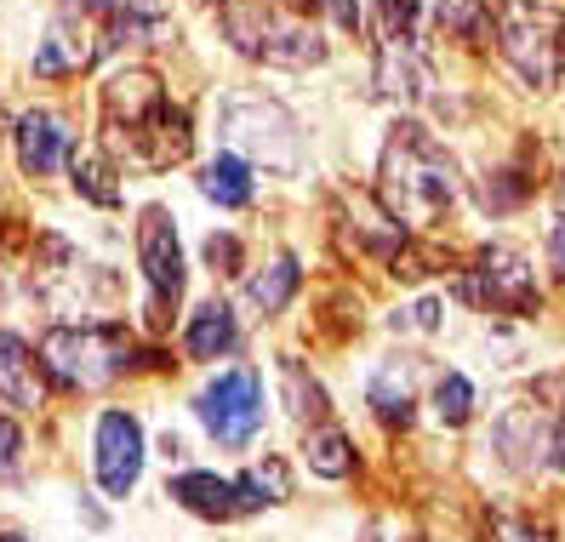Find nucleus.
Returning <instances> with one entry per match:
<instances>
[{
	"label": "nucleus",
	"mask_w": 565,
	"mask_h": 542,
	"mask_svg": "<svg viewBox=\"0 0 565 542\" xmlns=\"http://www.w3.org/2000/svg\"><path fill=\"white\" fill-rule=\"evenodd\" d=\"M412 360H383L377 365V378H372V405H377V417L383 423H412Z\"/></svg>",
	"instance_id": "obj_17"
},
{
	"label": "nucleus",
	"mask_w": 565,
	"mask_h": 542,
	"mask_svg": "<svg viewBox=\"0 0 565 542\" xmlns=\"http://www.w3.org/2000/svg\"><path fill=\"white\" fill-rule=\"evenodd\" d=\"M178 508L201 520H241V497H235V480H217V474H178L172 486H166Z\"/></svg>",
	"instance_id": "obj_13"
},
{
	"label": "nucleus",
	"mask_w": 565,
	"mask_h": 542,
	"mask_svg": "<svg viewBox=\"0 0 565 542\" xmlns=\"http://www.w3.org/2000/svg\"><path fill=\"white\" fill-rule=\"evenodd\" d=\"M201 194L212 200V206H223V212L252 206V166H246L241 155L206 160V166H201Z\"/></svg>",
	"instance_id": "obj_16"
},
{
	"label": "nucleus",
	"mask_w": 565,
	"mask_h": 542,
	"mask_svg": "<svg viewBox=\"0 0 565 542\" xmlns=\"http://www.w3.org/2000/svg\"><path fill=\"white\" fill-rule=\"evenodd\" d=\"M41 360L63 389H109L138 365V343L120 326H52L41 337Z\"/></svg>",
	"instance_id": "obj_4"
},
{
	"label": "nucleus",
	"mask_w": 565,
	"mask_h": 542,
	"mask_svg": "<svg viewBox=\"0 0 565 542\" xmlns=\"http://www.w3.org/2000/svg\"><path fill=\"white\" fill-rule=\"evenodd\" d=\"M97 52H104V41H97L86 23L57 18V23L46 29V41L35 46V75H41V81L81 75V70H92V57H97Z\"/></svg>",
	"instance_id": "obj_11"
},
{
	"label": "nucleus",
	"mask_w": 565,
	"mask_h": 542,
	"mask_svg": "<svg viewBox=\"0 0 565 542\" xmlns=\"http://www.w3.org/2000/svg\"><path fill=\"white\" fill-rule=\"evenodd\" d=\"M183 349H189V360H223V354H235L241 349L235 309H228V302H201V309L189 315Z\"/></svg>",
	"instance_id": "obj_14"
},
{
	"label": "nucleus",
	"mask_w": 565,
	"mask_h": 542,
	"mask_svg": "<svg viewBox=\"0 0 565 542\" xmlns=\"http://www.w3.org/2000/svg\"><path fill=\"white\" fill-rule=\"evenodd\" d=\"M138 263L149 280V326H166L183 297V246H178V229L166 206H143L138 217Z\"/></svg>",
	"instance_id": "obj_7"
},
{
	"label": "nucleus",
	"mask_w": 565,
	"mask_h": 542,
	"mask_svg": "<svg viewBox=\"0 0 565 542\" xmlns=\"http://www.w3.org/2000/svg\"><path fill=\"white\" fill-rule=\"evenodd\" d=\"M457 200V160L417 120H401L383 144V206L394 223L428 229Z\"/></svg>",
	"instance_id": "obj_1"
},
{
	"label": "nucleus",
	"mask_w": 565,
	"mask_h": 542,
	"mask_svg": "<svg viewBox=\"0 0 565 542\" xmlns=\"http://www.w3.org/2000/svg\"><path fill=\"white\" fill-rule=\"evenodd\" d=\"M469 412H475V389H469V378H462V371H446L440 389H435V417H440L446 428H457V423H469Z\"/></svg>",
	"instance_id": "obj_24"
},
{
	"label": "nucleus",
	"mask_w": 565,
	"mask_h": 542,
	"mask_svg": "<svg viewBox=\"0 0 565 542\" xmlns=\"http://www.w3.org/2000/svg\"><path fill=\"white\" fill-rule=\"evenodd\" d=\"M280 383H286V405H291L297 423H320L326 417V394H320L315 378H303V365H297V360H280Z\"/></svg>",
	"instance_id": "obj_21"
},
{
	"label": "nucleus",
	"mask_w": 565,
	"mask_h": 542,
	"mask_svg": "<svg viewBox=\"0 0 565 542\" xmlns=\"http://www.w3.org/2000/svg\"><path fill=\"white\" fill-rule=\"evenodd\" d=\"M0 542H29V536H18V531H7V536H0Z\"/></svg>",
	"instance_id": "obj_33"
},
{
	"label": "nucleus",
	"mask_w": 565,
	"mask_h": 542,
	"mask_svg": "<svg viewBox=\"0 0 565 542\" xmlns=\"http://www.w3.org/2000/svg\"><path fill=\"white\" fill-rule=\"evenodd\" d=\"M18 474H23V428L0 417V480H18Z\"/></svg>",
	"instance_id": "obj_27"
},
{
	"label": "nucleus",
	"mask_w": 565,
	"mask_h": 542,
	"mask_svg": "<svg viewBox=\"0 0 565 542\" xmlns=\"http://www.w3.org/2000/svg\"><path fill=\"white\" fill-rule=\"evenodd\" d=\"M12 144H18V166L29 178H52L57 166L75 155V131H70V120L52 115V109H29L18 120V131H12Z\"/></svg>",
	"instance_id": "obj_10"
},
{
	"label": "nucleus",
	"mask_w": 565,
	"mask_h": 542,
	"mask_svg": "<svg viewBox=\"0 0 565 542\" xmlns=\"http://www.w3.org/2000/svg\"><path fill=\"white\" fill-rule=\"evenodd\" d=\"M497 46H503L509 70L525 86H559L565 81V12L543 0H503L497 7Z\"/></svg>",
	"instance_id": "obj_3"
},
{
	"label": "nucleus",
	"mask_w": 565,
	"mask_h": 542,
	"mask_svg": "<svg viewBox=\"0 0 565 542\" xmlns=\"http://www.w3.org/2000/svg\"><path fill=\"white\" fill-rule=\"evenodd\" d=\"M81 12H104V18H160V0H70Z\"/></svg>",
	"instance_id": "obj_26"
},
{
	"label": "nucleus",
	"mask_w": 565,
	"mask_h": 542,
	"mask_svg": "<svg viewBox=\"0 0 565 542\" xmlns=\"http://www.w3.org/2000/svg\"><path fill=\"white\" fill-rule=\"evenodd\" d=\"M235 497H241V514H252V508H263V502H286V497H291V474H286V463L269 457V463L246 468L241 480H235Z\"/></svg>",
	"instance_id": "obj_18"
},
{
	"label": "nucleus",
	"mask_w": 565,
	"mask_h": 542,
	"mask_svg": "<svg viewBox=\"0 0 565 542\" xmlns=\"http://www.w3.org/2000/svg\"><path fill=\"white\" fill-rule=\"evenodd\" d=\"M194 417L206 423V434L223 451H246L263 428V378L252 365L217 371V383H206L201 400H194Z\"/></svg>",
	"instance_id": "obj_6"
},
{
	"label": "nucleus",
	"mask_w": 565,
	"mask_h": 542,
	"mask_svg": "<svg viewBox=\"0 0 565 542\" xmlns=\"http://www.w3.org/2000/svg\"><path fill=\"white\" fill-rule=\"evenodd\" d=\"M548 257H554V268H559V275H565V223L548 234Z\"/></svg>",
	"instance_id": "obj_31"
},
{
	"label": "nucleus",
	"mask_w": 565,
	"mask_h": 542,
	"mask_svg": "<svg viewBox=\"0 0 565 542\" xmlns=\"http://www.w3.org/2000/svg\"><path fill=\"white\" fill-rule=\"evenodd\" d=\"M320 7L331 12V23H338L343 35H354V29H360V7H354V0H320Z\"/></svg>",
	"instance_id": "obj_30"
},
{
	"label": "nucleus",
	"mask_w": 565,
	"mask_h": 542,
	"mask_svg": "<svg viewBox=\"0 0 565 542\" xmlns=\"http://www.w3.org/2000/svg\"><path fill=\"white\" fill-rule=\"evenodd\" d=\"M70 178H75V194H86L92 206H120V189L109 183L115 172H109L97 155H75V160H70Z\"/></svg>",
	"instance_id": "obj_23"
},
{
	"label": "nucleus",
	"mask_w": 565,
	"mask_h": 542,
	"mask_svg": "<svg viewBox=\"0 0 565 542\" xmlns=\"http://www.w3.org/2000/svg\"><path fill=\"white\" fill-rule=\"evenodd\" d=\"M446 35H462V41H486L491 35V7L486 0H440L435 7Z\"/></svg>",
	"instance_id": "obj_22"
},
{
	"label": "nucleus",
	"mask_w": 565,
	"mask_h": 542,
	"mask_svg": "<svg viewBox=\"0 0 565 542\" xmlns=\"http://www.w3.org/2000/svg\"><path fill=\"white\" fill-rule=\"evenodd\" d=\"M554 206H559V212H565V178H559V183H554Z\"/></svg>",
	"instance_id": "obj_32"
},
{
	"label": "nucleus",
	"mask_w": 565,
	"mask_h": 542,
	"mask_svg": "<svg viewBox=\"0 0 565 542\" xmlns=\"http://www.w3.org/2000/svg\"><path fill=\"white\" fill-rule=\"evenodd\" d=\"M462 297L480 302V309H503V315H537V302H543L537 275H531L525 252H514V246L480 252V268H469Z\"/></svg>",
	"instance_id": "obj_8"
},
{
	"label": "nucleus",
	"mask_w": 565,
	"mask_h": 542,
	"mask_svg": "<svg viewBox=\"0 0 565 542\" xmlns=\"http://www.w3.org/2000/svg\"><path fill=\"white\" fill-rule=\"evenodd\" d=\"M223 29L235 52L275 63V70H309V63L326 57L320 29L291 0H223Z\"/></svg>",
	"instance_id": "obj_2"
},
{
	"label": "nucleus",
	"mask_w": 565,
	"mask_h": 542,
	"mask_svg": "<svg viewBox=\"0 0 565 542\" xmlns=\"http://www.w3.org/2000/svg\"><path fill=\"white\" fill-rule=\"evenodd\" d=\"M377 41H417V0H377Z\"/></svg>",
	"instance_id": "obj_25"
},
{
	"label": "nucleus",
	"mask_w": 565,
	"mask_h": 542,
	"mask_svg": "<svg viewBox=\"0 0 565 542\" xmlns=\"http://www.w3.org/2000/svg\"><path fill=\"white\" fill-rule=\"evenodd\" d=\"M394 326H412V331H435V326H440V302L428 297V302H417V309L394 315Z\"/></svg>",
	"instance_id": "obj_29"
},
{
	"label": "nucleus",
	"mask_w": 565,
	"mask_h": 542,
	"mask_svg": "<svg viewBox=\"0 0 565 542\" xmlns=\"http://www.w3.org/2000/svg\"><path fill=\"white\" fill-rule=\"evenodd\" d=\"M206 257L223 263V275H235V268H241V241H235V234H212V241H206Z\"/></svg>",
	"instance_id": "obj_28"
},
{
	"label": "nucleus",
	"mask_w": 565,
	"mask_h": 542,
	"mask_svg": "<svg viewBox=\"0 0 565 542\" xmlns=\"http://www.w3.org/2000/svg\"><path fill=\"white\" fill-rule=\"evenodd\" d=\"M0 400L18 405V412H35V405H41L35 354H29V343L12 337V331H0Z\"/></svg>",
	"instance_id": "obj_15"
},
{
	"label": "nucleus",
	"mask_w": 565,
	"mask_h": 542,
	"mask_svg": "<svg viewBox=\"0 0 565 542\" xmlns=\"http://www.w3.org/2000/svg\"><path fill=\"white\" fill-rule=\"evenodd\" d=\"M92 463H97V486L109 497H126L143 480V423L131 412H104L92 434Z\"/></svg>",
	"instance_id": "obj_9"
},
{
	"label": "nucleus",
	"mask_w": 565,
	"mask_h": 542,
	"mask_svg": "<svg viewBox=\"0 0 565 542\" xmlns=\"http://www.w3.org/2000/svg\"><path fill=\"white\" fill-rule=\"evenodd\" d=\"M303 451H309V468L320 474V480H343V474L354 468V446H349L343 428H315Z\"/></svg>",
	"instance_id": "obj_20"
},
{
	"label": "nucleus",
	"mask_w": 565,
	"mask_h": 542,
	"mask_svg": "<svg viewBox=\"0 0 565 542\" xmlns=\"http://www.w3.org/2000/svg\"><path fill=\"white\" fill-rule=\"evenodd\" d=\"M377 92L394 104H417L428 92V63L417 41H377Z\"/></svg>",
	"instance_id": "obj_12"
},
{
	"label": "nucleus",
	"mask_w": 565,
	"mask_h": 542,
	"mask_svg": "<svg viewBox=\"0 0 565 542\" xmlns=\"http://www.w3.org/2000/svg\"><path fill=\"white\" fill-rule=\"evenodd\" d=\"M217 131L241 160L263 166V172H280V178L297 172V120L286 115V104H275V97H263V92L223 97Z\"/></svg>",
	"instance_id": "obj_5"
},
{
	"label": "nucleus",
	"mask_w": 565,
	"mask_h": 542,
	"mask_svg": "<svg viewBox=\"0 0 565 542\" xmlns=\"http://www.w3.org/2000/svg\"><path fill=\"white\" fill-rule=\"evenodd\" d=\"M297 286H303V268H297V257H275L269 268H263V275H252L246 291H252V302H257L263 315H280Z\"/></svg>",
	"instance_id": "obj_19"
}]
</instances>
